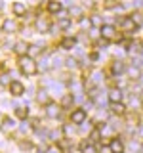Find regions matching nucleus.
Returning a JSON list of instances; mask_svg holds the SVG:
<instances>
[{
    "label": "nucleus",
    "instance_id": "1",
    "mask_svg": "<svg viewBox=\"0 0 143 153\" xmlns=\"http://www.w3.org/2000/svg\"><path fill=\"white\" fill-rule=\"evenodd\" d=\"M19 71H21L23 75L31 76V75H35L38 71V65H36V61L32 59V57L23 56V57H19Z\"/></svg>",
    "mask_w": 143,
    "mask_h": 153
},
{
    "label": "nucleus",
    "instance_id": "2",
    "mask_svg": "<svg viewBox=\"0 0 143 153\" xmlns=\"http://www.w3.org/2000/svg\"><path fill=\"white\" fill-rule=\"evenodd\" d=\"M13 128H15V121H13V119H10V117H4L2 123H0V130H2L4 134H10Z\"/></svg>",
    "mask_w": 143,
    "mask_h": 153
},
{
    "label": "nucleus",
    "instance_id": "3",
    "mask_svg": "<svg viewBox=\"0 0 143 153\" xmlns=\"http://www.w3.org/2000/svg\"><path fill=\"white\" fill-rule=\"evenodd\" d=\"M84 121H86V111H84V109H74V111L71 113V123L82 124Z\"/></svg>",
    "mask_w": 143,
    "mask_h": 153
},
{
    "label": "nucleus",
    "instance_id": "4",
    "mask_svg": "<svg viewBox=\"0 0 143 153\" xmlns=\"http://www.w3.org/2000/svg\"><path fill=\"white\" fill-rule=\"evenodd\" d=\"M99 31H101V36H103V38H107V40H111V38L116 36V29H114L113 25H103L101 29H99Z\"/></svg>",
    "mask_w": 143,
    "mask_h": 153
},
{
    "label": "nucleus",
    "instance_id": "5",
    "mask_svg": "<svg viewBox=\"0 0 143 153\" xmlns=\"http://www.w3.org/2000/svg\"><path fill=\"white\" fill-rule=\"evenodd\" d=\"M122 96H124V92L120 88H113V90H109V102L118 103V102H122Z\"/></svg>",
    "mask_w": 143,
    "mask_h": 153
},
{
    "label": "nucleus",
    "instance_id": "6",
    "mask_svg": "<svg viewBox=\"0 0 143 153\" xmlns=\"http://www.w3.org/2000/svg\"><path fill=\"white\" fill-rule=\"evenodd\" d=\"M10 92H12V96H23L25 86H23L21 82H17V80H13V82L10 84Z\"/></svg>",
    "mask_w": 143,
    "mask_h": 153
},
{
    "label": "nucleus",
    "instance_id": "7",
    "mask_svg": "<svg viewBox=\"0 0 143 153\" xmlns=\"http://www.w3.org/2000/svg\"><path fill=\"white\" fill-rule=\"evenodd\" d=\"M36 29H38V33H50L52 31V25H50V21L48 19H36Z\"/></svg>",
    "mask_w": 143,
    "mask_h": 153
},
{
    "label": "nucleus",
    "instance_id": "8",
    "mask_svg": "<svg viewBox=\"0 0 143 153\" xmlns=\"http://www.w3.org/2000/svg\"><path fill=\"white\" fill-rule=\"evenodd\" d=\"M73 103H74V96H73V92H71V94H65L63 98H61V102H59V107H63V109H69Z\"/></svg>",
    "mask_w": 143,
    "mask_h": 153
},
{
    "label": "nucleus",
    "instance_id": "9",
    "mask_svg": "<svg viewBox=\"0 0 143 153\" xmlns=\"http://www.w3.org/2000/svg\"><path fill=\"white\" fill-rule=\"evenodd\" d=\"M46 115H48V117H52V119H55L57 115H59V107H57L54 102H50V103L46 105Z\"/></svg>",
    "mask_w": 143,
    "mask_h": 153
},
{
    "label": "nucleus",
    "instance_id": "10",
    "mask_svg": "<svg viewBox=\"0 0 143 153\" xmlns=\"http://www.w3.org/2000/svg\"><path fill=\"white\" fill-rule=\"evenodd\" d=\"M111 149H113V153H124V143L118 140V138H114V140H111Z\"/></svg>",
    "mask_w": 143,
    "mask_h": 153
},
{
    "label": "nucleus",
    "instance_id": "11",
    "mask_svg": "<svg viewBox=\"0 0 143 153\" xmlns=\"http://www.w3.org/2000/svg\"><path fill=\"white\" fill-rule=\"evenodd\" d=\"M12 10H13V13H15V16H21V17L27 13V6H25V4H21V2H13Z\"/></svg>",
    "mask_w": 143,
    "mask_h": 153
},
{
    "label": "nucleus",
    "instance_id": "12",
    "mask_svg": "<svg viewBox=\"0 0 143 153\" xmlns=\"http://www.w3.org/2000/svg\"><path fill=\"white\" fill-rule=\"evenodd\" d=\"M128 52H130L132 56H137V54H143V44L141 42H132L130 46H128Z\"/></svg>",
    "mask_w": 143,
    "mask_h": 153
},
{
    "label": "nucleus",
    "instance_id": "13",
    "mask_svg": "<svg viewBox=\"0 0 143 153\" xmlns=\"http://www.w3.org/2000/svg\"><path fill=\"white\" fill-rule=\"evenodd\" d=\"M13 52H15V54L17 56H27V52H29V46L25 44V42H17V44L15 46H13Z\"/></svg>",
    "mask_w": 143,
    "mask_h": 153
},
{
    "label": "nucleus",
    "instance_id": "14",
    "mask_svg": "<svg viewBox=\"0 0 143 153\" xmlns=\"http://www.w3.org/2000/svg\"><path fill=\"white\" fill-rule=\"evenodd\" d=\"M42 50H44V44H32V46H29L27 56L29 57H35L36 54H42Z\"/></svg>",
    "mask_w": 143,
    "mask_h": 153
},
{
    "label": "nucleus",
    "instance_id": "15",
    "mask_svg": "<svg viewBox=\"0 0 143 153\" xmlns=\"http://www.w3.org/2000/svg\"><path fill=\"white\" fill-rule=\"evenodd\" d=\"M111 71H113V75H114V76H118V75H122L124 71H126V67H124L122 61H114L113 67H111Z\"/></svg>",
    "mask_w": 143,
    "mask_h": 153
},
{
    "label": "nucleus",
    "instance_id": "16",
    "mask_svg": "<svg viewBox=\"0 0 143 153\" xmlns=\"http://www.w3.org/2000/svg\"><path fill=\"white\" fill-rule=\"evenodd\" d=\"M74 46H76V38H73V36H65L61 40V48H65V50H71Z\"/></svg>",
    "mask_w": 143,
    "mask_h": 153
},
{
    "label": "nucleus",
    "instance_id": "17",
    "mask_svg": "<svg viewBox=\"0 0 143 153\" xmlns=\"http://www.w3.org/2000/svg\"><path fill=\"white\" fill-rule=\"evenodd\" d=\"M15 29H17V27H15V23H13L12 19H6V21L2 23V31L6 33V35H10V33H13Z\"/></svg>",
    "mask_w": 143,
    "mask_h": 153
},
{
    "label": "nucleus",
    "instance_id": "18",
    "mask_svg": "<svg viewBox=\"0 0 143 153\" xmlns=\"http://www.w3.org/2000/svg\"><path fill=\"white\" fill-rule=\"evenodd\" d=\"M111 111L114 115H124V111H126V105H124L122 102H118V103H111Z\"/></svg>",
    "mask_w": 143,
    "mask_h": 153
},
{
    "label": "nucleus",
    "instance_id": "19",
    "mask_svg": "<svg viewBox=\"0 0 143 153\" xmlns=\"http://www.w3.org/2000/svg\"><path fill=\"white\" fill-rule=\"evenodd\" d=\"M29 115V107H25V105H15V117L17 119H27Z\"/></svg>",
    "mask_w": 143,
    "mask_h": 153
},
{
    "label": "nucleus",
    "instance_id": "20",
    "mask_svg": "<svg viewBox=\"0 0 143 153\" xmlns=\"http://www.w3.org/2000/svg\"><path fill=\"white\" fill-rule=\"evenodd\" d=\"M48 12L50 13H59L61 12V4L57 2V0H50V2H48Z\"/></svg>",
    "mask_w": 143,
    "mask_h": 153
},
{
    "label": "nucleus",
    "instance_id": "21",
    "mask_svg": "<svg viewBox=\"0 0 143 153\" xmlns=\"http://www.w3.org/2000/svg\"><path fill=\"white\" fill-rule=\"evenodd\" d=\"M122 27H124V29H130V31H136V29H139L132 17H124V19H122Z\"/></svg>",
    "mask_w": 143,
    "mask_h": 153
},
{
    "label": "nucleus",
    "instance_id": "22",
    "mask_svg": "<svg viewBox=\"0 0 143 153\" xmlns=\"http://www.w3.org/2000/svg\"><path fill=\"white\" fill-rule=\"evenodd\" d=\"M128 75H130V79L132 80H139L141 79V71H139V67H130V69H128Z\"/></svg>",
    "mask_w": 143,
    "mask_h": 153
},
{
    "label": "nucleus",
    "instance_id": "23",
    "mask_svg": "<svg viewBox=\"0 0 143 153\" xmlns=\"http://www.w3.org/2000/svg\"><path fill=\"white\" fill-rule=\"evenodd\" d=\"M36 100L40 103H50V96H48V90H40V92H38V96H36Z\"/></svg>",
    "mask_w": 143,
    "mask_h": 153
},
{
    "label": "nucleus",
    "instance_id": "24",
    "mask_svg": "<svg viewBox=\"0 0 143 153\" xmlns=\"http://www.w3.org/2000/svg\"><path fill=\"white\" fill-rule=\"evenodd\" d=\"M90 25L101 29V27H103V19H101V16H92V17H90Z\"/></svg>",
    "mask_w": 143,
    "mask_h": 153
},
{
    "label": "nucleus",
    "instance_id": "25",
    "mask_svg": "<svg viewBox=\"0 0 143 153\" xmlns=\"http://www.w3.org/2000/svg\"><path fill=\"white\" fill-rule=\"evenodd\" d=\"M99 138H101V132H99V128H94V130L90 132V143L99 142Z\"/></svg>",
    "mask_w": 143,
    "mask_h": 153
},
{
    "label": "nucleus",
    "instance_id": "26",
    "mask_svg": "<svg viewBox=\"0 0 143 153\" xmlns=\"http://www.w3.org/2000/svg\"><path fill=\"white\" fill-rule=\"evenodd\" d=\"M12 76L13 75H10V73H2V75H0V84H12L13 82Z\"/></svg>",
    "mask_w": 143,
    "mask_h": 153
},
{
    "label": "nucleus",
    "instance_id": "27",
    "mask_svg": "<svg viewBox=\"0 0 143 153\" xmlns=\"http://www.w3.org/2000/svg\"><path fill=\"white\" fill-rule=\"evenodd\" d=\"M57 27H59V29H69L71 27V19L69 17H61L59 23H57Z\"/></svg>",
    "mask_w": 143,
    "mask_h": 153
},
{
    "label": "nucleus",
    "instance_id": "28",
    "mask_svg": "<svg viewBox=\"0 0 143 153\" xmlns=\"http://www.w3.org/2000/svg\"><path fill=\"white\" fill-rule=\"evenodd\" d=\"M82 153H95V147L92 146V143L84 142V143H82Z\"/></svg>",
    "mask_w": 143,
    "mask_h": 153
},
{
    "label": "nucleus",
    "instance_id": "29",
    "mask_svg": "<svg viewBox=\"0 0 143 153\" xmlns=\"http://www.w3.org/2000/svg\"><path fill=\"white\" fill-rule=\"evenodd\" d=\"M57 67H61V59L57 56L52 57V69H57Z\"/></svg>",
    "mask_w": 143,
    "mask_h": 153
},
{
    "label": "nucleus",
    "instance_id": "30",
    "mask_svg": "<svg viewBox=\"0 0 143 153\" xmlns=\"http://www.w3.org/2000/svg\"><path fill=\"white\" fill-rule=\"evenodd\" d=\"M67 61V67H71V69H73V67H76V59H74V57H69V59H65Z\"/></svg>",
    "mask_w": 143,
    "mask_h": 153
},
{
    "label": "nucleus",
    "instance_id": "31",
    "mask_svg": "<svg viewBox=\"0 0 143 153\" xmlns=\"http://www.w3.org/2000/svg\"><path fill=\"white\" fill-rule=\"evenodd\" d=\"M99 153H113V149H111V146H103L101 149H99Z\"/></svg>",
    "mask_w": 143,
    "mask_h": 153
},
{
    "label": "nucleus",
    "instance_id": "32",
    "mask_svg": "<svg viewBox=\"0 0 143 153\" xmlns=\"http://www.w3.org/2000/svg\"><path fill=\"white\" fill-rule=\"evenodd\" d=\"M71 16H80V8H71Z\"/></svg>",
    "mask_w": 143,
    "mask_h": 153
},
{
    "label": "nucleus",
    "instance_id": "33",
    "mask_svg": "<svg viewBox=\"0 0 143 153\" xmlns=\"http://www.w3.org/2000/svg\"><path fill=\"white\" fill-rule=\"evenodd\" d=\"M50 136H52V140H59V132H50Z\"/></svg>",
    "mask_w": 143,
    "mask_h": 153
},
{
    "label": "nucleus",
    "instance_id": "34",
    "mask_svg": "<svg viewBox=\"0 0 143 153\" xmlns=\"http://www.w3.org/2000/svg\"><path fill=\"white\" fill-rule=\"evenodd\" d=\"M48 153H61V149H59V147H50Z\"/></svg>",
    "mask_w": 143,
    "mask_h": 153
},
{
    "label": "nucleus",
    "instance_id": "35",
    "mask_svg": "<svg viewBox=\"0 0 143 153\" xmlns=\"http://www.w3.org/2000/svg\"><path fill=\"white\" fill-rule=\"evenodd\" d=\"M137 136H139V138H143V124H141L139 128H137Z\"/></svg>",
    "mask_w": 143,
    "mask_h": 153
},
{
    "label": "nucleus",
    "instance_id": "36",
    "mask_svg": "<svg viewBox=\"0 0 143 153\" xmlns=\"http://www.w3.org/2000/svg\"><path fill=\"white\" fill-rule=\"evenodd\" d=\"M2 6H4V4H2V0H0V8H2Z\"/></svg>",
    "mask_w": 143,
    "mask_h": 153
}]
</instances>
